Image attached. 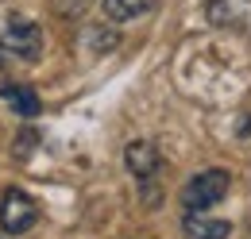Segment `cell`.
Instances as JSON below:
<instances>
[{"label": "cell", "instance_id": "cell-6", "mask_svg": "<svg viewBox=\"0 0 251 239\" xmlns=\"http://www.w3.org/2000/svg\"><path fill=\"white\" fill-rule=\"evenodd\" d=\"M0 96L8 100V108H12L16 116H24V120L39 116V108H43V104H39V96H35V89H31V85H16V81L8 85V81H4V85H0Z\"/></svg>", "mask_w": 251, "mask_h": 239}, {"label": "cell", "instance_id": "cell-2", "mask_svg": "<svg viewBox=\"0 0 251 239\" xmlns=\"http://www.w3.org/2000/svg\"><path fill=\"white\" fill-rule=\"evenodd\" d=\"M228 185H232L228 170H217V166L201 170L182 185V205H186V212H209L213 205H220L228 197Z\"/></svg>", "mask_w": 251, "mask_h": 239}, {"label": "cell", "instance_id": "cell-7", "mask_svg": "<svg viewBox=\"0 0 251 239\" xmlns=\"http://www.w3.org/2000/svg\"><path fill=\"white\" fill-rule=\"evenodd\" d=\"M155 8V0H104V16L116 20V24H127L135 16H147Z\"/></svg>", "mask_w": 251, "mask_h": 239}, {"label": "cell", "instance_id": "cell-3", "mask_svg": "<svg viewBox=\"0 0 251 239\" xmlns=\"http://www.w3.org/2000/svg\"><path fill=\"white\" fill-rule=\"evenodd\" d=\"M35 220H39V205H35L24 189H8V193L0 197V228H4V236H24V232H31Z\"/></svg>", "mask_w": 251, "mask_h": 239}, {"label": "cell", "instance_id": "cell-5", "mask_svg": "<svg viewBox=\"0 0 251 239\" xmlns=\"http://www.w3.org/2000/svg\"><path fill=\"white\" fill-rule=\"evenodd\" d=\"M182 236L186 239H228L232 224L228 220H213L205 212H186L182 216Z\"/></svg>", "mask_w": 251, "mask_h": 239}, {"label": "cell", "instance_id": "cell-1", "mask_svg": "<svg viewBox=\"0 0 251 239\" xmlns=\"http://www.w3.org/2000/svg\"><path fill=\"white\" fill-rule=\"evenodd\" d=\"M0 54H16L24 62H39L43 54V27L20 12H0Z\"/></svg>", "mask_w": 251, "mask_h": 239}, {"label": "cell", "instance_id": "cell-4", "mask_svg": "<svg viewBox=\"0 0 251 239\" xmlns=\"http://www.w3.org/2000/svg\"><path fill=\"white\" fill-rule=\"evenodd\" d=\"M124 166L139 181H151L158 174V166H162V154H158V147L151 139H135V143H127V150H124Z\"/></svg>", "mask_w": 251, "mask_h": 239}]
</instances>
